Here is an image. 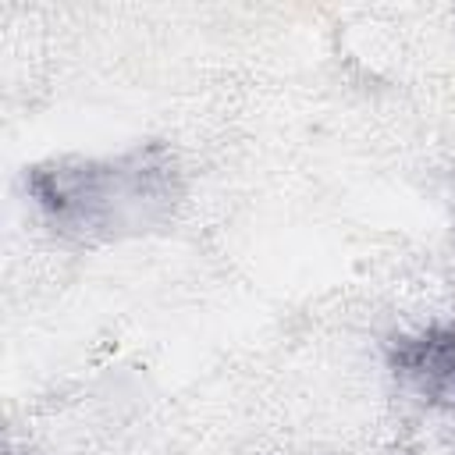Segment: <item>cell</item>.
<instances>
[{"mask_svg": "<svg viewBox=\"0 0 455 455\" xmlns=\"http://www.w3.org/2000/svg\"><path fill=\"white\" fill-rule=\"evenodd\" d=\"M43 224L75 245H114L171 228L185 174L167 142H139L110 156H50L25 171Z\"/></svg>", "mask_w": 455, "mask_h": 455, "instance_id": "obj_1", "label": "cell"}, {"mask_svg": "<svg viewBox=\"0 0 455 455\" xmlns=\"http://www.w3.org/2000/svg\"><path fill=\"white\" fill-rule=\"evenodd\" d=\"M387 370L419 402L455 409V323H430L391 338Z\"/></svg>", "mask_w": 455, "mask_h": 455, "instance_id": "obj_2", "label": "cell"}]
</instances>
